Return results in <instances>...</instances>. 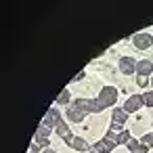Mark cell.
Segmentation results:
<instances>
[{"instance_id": "obj_1", "label": "cell", "mask_w": 153, "mask_h": 153, "mask_svg": "<svg viewBox=\"0 0 153 153\" xmlns=\"http://www.w3.org/2000/svg\"><path fill=\"white\" fill-rule=\"evenodd\" d=\"M115 99H117V90H115L113 86H105V88L101 90V94L94 99L97 113H99V111H103V109H107V107H113Z\"/></svg>"}, {"instance_id": "obj_2", "label": "cell", "mask_w": 153, "mask_h": 153, "mask_svg": "<svg viewBox=\"0 0 153 153\" xmlns=\"http://www.w3.org/2000/svg\"><path fill=\"white\" fill-rule=\"evenodd\" d=\"M132 44H134L136 48L145 51V48H149V46L153 44V36H151V34H147V32H138V34H134V36H132Z\"/></svg>"}, {"instance_id": "obj_3", "label": "cell", "mask_w": 153, "mask_h": 153, "mask_svg": "<svg viewBox=\"0 0 153 153\" xmlns=\"http://www.w3.org/2000/svg\"><path fill=\"white\" fill-rule=\"evenodd\" d=\"M67 117H69L71 122H82V120L86 117V111H84V107L76 101V103H71V105L67 107Z\"/></svg>"}, {"instance_id": "obj_4", "label": "cell", "mask_w": 153, "mask_h": 153, "mask_svg": "<svg viewBox=\"0 0 153 153\" xmlns=\"http://www.w3.org/2000/svg\"><path fill=\"white\" fill-rule=\"evenodd\" d=\"M51 132H53V128H51V126L40 124V128H38V130H36V134H34V143H40L42 147H44V145H48V136H51Z\"/></svg>"}, {"instance_id": "obj_5", "label": "cell", "mask_w": 153, "mask_h": 153, "mask_svg": "<svg viewBox=\"0 0 153 153\" xmlns=\"http://www.w3.org/2000/svg\"><path fill=\"white\" fill-rule=\"evenodd\" d=\"M143 105H145V103H143V97H140V94H130L128 101L124 103V109L132 113V111H138Z\"/></svg>"}, {"instance_id": "obj_6", "label": "cell", "mask_w": 153, "mask_h": 153, "mask_svg": "<svg viewBox=\"0 0 153 153\" xmlns=\"http://www.w3.org/2000/svg\"><path fill=\"white\" fill-rule=\"evenodd\" d=\"M61 122H63V120H61V113H59L55 107H53V109H48V111H46V115H44V120H42V124H46V126H51V128H53V126L57 128Z\"/></svg>"}, {"instance_id": "obj_7", "label": "cell", "mask_w": 153, "mask_h": 153, "mask_svg": "<svg viewBox=\"0 0 153 153\" xmlns=\"http://www.w3.org/2000/svg\"><path fill=\"white\" fill-rule=\"evenodd\" d=\"M136 63H138V61H134L132 57H122V59H120V69H122V74H126V76L134 74V71H136Z\"/></svg>"}, {"instance_id": "obj_8", "label": "cell", "mask_w": 153, "mask_h": 153, "mask_svg": "<svg viewBox=\"0 0 153 153\" xmlns=\"http://www.w3.org/2000/svg\"><path fill=\"white\" fill-rule=\"evenodd\" d=\"M113 147H115V143H111V140H107V138H101L97 145H94V153H109V151H113Z\"/></svg>"}, {"instance_id": "obj_9", "label": "cell", "mask_w": 153, "mask_h": 153, "mask_svg": "<svg viewBox=\"0 0 153 153\" xmlns=\"http://www.w3.org/2000/svg\"><path fill=\"white\" fill-rule=\"evenodd\" d=\"M151 71H153V63L151 61H138L136 63V74L138 76H151Z\"/></svg>"}, {"instance_id": "obj_10", "label": "cell", "mask_w": 153, "mask_h": 153, "mask_svg": "<svg viewBox=\"0 0 153 153\" xmlns=\"http://www.w3.org/2000/svg\"><path fill=\"white\" fill-rule=\"evenodd\" d=\"M67 145H69L71 149H76V151H86V149H88V143H86L84 138H80V136H71V138L67 140Z\"/></svg>"}, {"instance_id": "obj_11", "label": "cell", "mask_w": 153, "mask_h": 153, "mask_svg": "<svg viewBox=\"0 0 153 153\" xmlns=\"http://www.w3.org/2000/svg\"><path fill=\"white\" fill-rule=\"evenodd\" d=\"M128 120V111L124 109V107H115L113 109V115H111V122H115V124H124Z\"/></svg>"}, {"instance_id": "obj_12", "label": "cell", "mask_w": 153, "mask_h": 153, "mask_svg": "<svg viewBox=\"0 0 153 153\" xmlns=\"http://www.w3.org/2000/svg\"><path fill=\"white\" fill-rule=\"evenodd\" d=\"M126 147L130 149V153H147V147L140 145V140H134V138H130Z\"/></svg>"}, {"instance_id": "obj_13", "label": "cell", "mask_w": 153, "mask_h": 153, "mask_svg": "<svg viewBox=\"0 0 153 153\" xmlns=\"http://www.w3.org/2000/svg\"><path fill=\"white\" fill-rule=\"evenodd\" d=\"M57 134H59V136H61V138H63L65 143H67V140L71 138V130H69V128H67V124H63V122H61V124L57 126Z\"/></svg>"}, {"instance_id": "obj_14", "label": "cell", "mask_w": 153, "mask_h": 153, "mask_svg": "<svg viewBox=\"0 0 153 153\" xmlns=\"http://www.w3.org/2000/svg\"><path fill=\"white\" fill-rule=\"evenodd\" d=\"M67 103H69V90L65 88V90L57 97V105H67Z\"/></svg>"}, {"instance_id": "obj_15", "label": "cell", "mask_w": 153, "mask_h": 153, "mask_svg": "<svg viewBox=\"0 0 153 153\" xmlns=\"http://www.w3.org/2000/svg\"><path fill=\"white\" fill-rule=\"evenodd\" d=\"M128 140H130V132L128 130H122L117 134V145H128Z\"/></svg>"}, {"instance_id": "obj_16", "label": "cell", "mask_w": 153, "mask_h": 153, "mask_svg": "<svg viewBox=\"0 0 153 153\" xmlns=\"http://www.w3.org/2000/svg\"><path fill=\"white\" fill-rule=\"evenodd\" d=\"M140 145H145L147 149H149V147H153V134H145V136L140 138Z\"/></svg>"}, {"instance_id": "obj_17", "label": "cell", "mask_w": 153, "mask_h": 153, "mask_svg": "<svg viewBox=\"0 0 153 153\" xmlns=\"http://www.w3.org/2000/svg\"><path fill=\"white\" fill-rule=\"evenodd\" d=\"M143 103H145L147 107H153V90H151V92H145V94H143Z\"/></svg>"}, {"instance_id": "obj_18", "label": "cell", "mask_w": 153, "mask_h": 153, "mask_svg": "<svg viewBox=\"0 0 153 153\" xmlns=\"http://www.w3.org/2000/svg\"><path fill=\"white\" fill-rule=\"evenodd\" d=\"M147 82H149V78H147V76H138V80H136V84H138L140 88H145V86H147Z\"/></svg>"}, {"instance_id": "obj_19", "label": "cell", "mask_w": 153, "mask_h": 153, "mask_svg": "<svg viewBox=\"0 0 153 153\" xmlns=\"http://www.w3.org/2000/svg\"><path fill=\"white\" fill-rule=\"evenodd\" d=\"M40 149H42V145H40V143H32V147L27 149V153H38Z\"/></svg>"}, {"instance_id": "obj_20", "label": "cell", "mask_w": 153, "mask_h": 153, "mask_svg": "<svg viewBox=\"0 0 153 153\" xmlns=\"http://www.w3.org/2000/svg\"><path fill=\"white\" fill-rule=\"evenodd\" d=\"M111 130H117V132H122V124H115V122H111Z\"/></svg>"}, {"instance_id": "obj_21", "label": "cell", "mask_w": 153, "mask_h": 153, "mask_svg": "<svg viewBox=\"0 0 153 153\" xmlns=\"http://www.w3.org/2000/svg\"><path fill=\"white\" fill-rule=\"evenodd\" d=\"M84 76H86V71H80V74H78V76H76V78H74V82H80V80H82V78H84Z\"/></svg>"}, {"instance_id": "obj_22", "label": "cell", "mask_w": 153, "mask_h": 153, "mask_svg": "<svg viewBox=\"0 0 153 153\" xmlns=\"http://www.w3.org/2000/svg\"><path fill=\"white\" fill-rule=\"evenodd\" d=\"M44 153H55V151H53V149H46V151H44Z\"/></svg>"}, {"instance_id": "obj_23", "label": "cell", "mask_w": 153, "mask_h": 153, "mask_svg": "<svg viewBox=\"0 0 153 153\" xmlns=\"http://www.w3.org/2000/svg\"><path fill=\"white\" fill-rule=\"evenodd\" d=\"M151 86H153V76H151Z\"/></svg>"}, {"instance_id": "obj_24", "label": "cell", "mask_w": 153, "mask_h": 153, "mask_svg": "<svg viewBox=\"0 0 153 153\" xmlns=\"http://www.w3.org/2000/svg\"><path fill=\"white\" fill-rule=\"evenodd\" d=\"M92 153H94V151H92Z\"/></svg>"}]
</instances>
